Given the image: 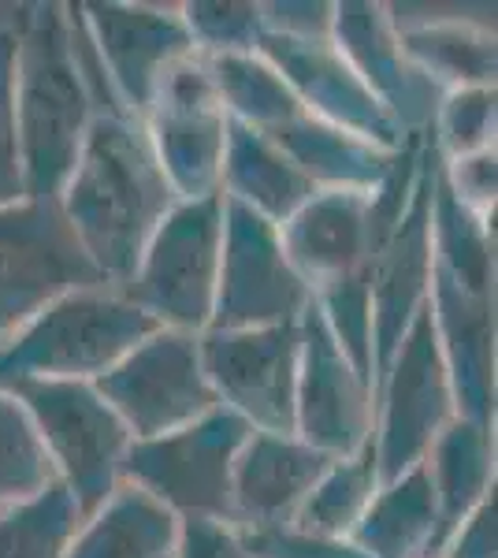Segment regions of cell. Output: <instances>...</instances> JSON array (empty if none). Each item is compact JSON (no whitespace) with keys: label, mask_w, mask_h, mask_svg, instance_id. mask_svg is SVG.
Returning a JSON list of instances; mask_svg holds the SVG:
<instances>
[{"label":"cell","mask_w":498,"mask_h":558,"mask_svg":"<svg viewBox=\"0 0 498 558\" xmlns=\"http://www.w3.org/2000/svg\"><path fill=\"white\" fill-rule=\"evenodd\" d=\"M432 138L442 160H458L479 149H495V86L442 94L432 120Z\"/></svg>","instance_id":"d4e9b609"},{"label":"cell","mask_w":498,"mask_h":558,"mask_svg":"<svg viewBox=\"0 0 498 558\" xmlns=\"http://www.w3.org/2000/svg\"><path fill=\"white\" fill-rule=\"evenodd\" d=\"M0 391L23 402L60 484L75 495L83 518H89L123 484L120 470L126 447L134 444L126 425L94 384L83 380H23Z\"/></svg>","instance_id":"5b68a950"},{"label":"cell","mask_w":498,"mask_h":558,"mask_svg":"<svg viewBox=\"0 0 498 558\" xmlns=\"http://www.w3.org/2000/svg\"><path fill=\"white\" fill-rule=\"evenodd\" d=\"M279 242L309 294L368 279L379 254L373 191H320L279 228Z\"/></svg>","instance_id":"9a60e30c"},{"label":"cell","mask_w":498,"mask_h":558,"mask_svg":"<svg viewBox=\"0 0 498 558\" xmlns=\"http://www.w3.org/2000/svg\"><path fill=\"white\" fill-rule=\"evenodd\" d=\"M376 417L373 462L379 488L421 465L439 432L458 417L454 387H450L428 302L413 317L376 387Z\"/></svg>","instance_id":"52a82bcc"},{"label":"cell","mask_w":498,"mask_h":558,"mask_svg":"<svg viewBox=\"0 0 498 558\" xmlns=\"http://www.w3.org/2000/svg\"><path fill=\"white\" fill-rule=\"evenodd\" d=\"M335 465L316 447L297 436H265L250 432L234 458L231 473V525L257 533V529H287L320 476Z\"/></svg>","instance_id":"2e32d148"},{"label":"cell","mask_w":498,"mask_h":558,"mask_svg":"<svg viewBox=\"0 0 498 558\" xmlns=\"http://www.w3.org/2000/svg\"><path fill=\"white\" fill-rule=\"evenodd\" d=\"M424 465H428L432 488H436V502H439V525H436L432 551H428L432 558L447 547V539L458 533L461 521L495 492L491 425H476V421L454 417L439 432V439L432 444Z\"/></svg>","instance_id":"e0dca14e"},{"label":"cell","mask_w":498,"mask_h":558,"mask_svg":"<svg viewBox=\"0 0 498 558\" xmlns=\"http://www.w3.org/2000/svg\"><path fill=\"white\" fill-rule=\"evenodd\" d=\"M242 544L253 558H368L365 551L350 544V539H324V536H309L297 533V529H257V533H246L239 529Z\"/></svg>","instance_id":"83f0119b"},{"label":"cell","mask_w":498,"mask_h":558,"mask_svg":"<svg viewBox=\"0 0 498 558\" xmlns=\"http://www.w3.org/2000/svg\"><path fill=\"white\" fill-rule=\"evenodd\" d=\"M379 488L376 481V462H373V444L361 454L342 458L335 462L328 473L320 476V484L305 495V502L297 507V514L291 521V529L324 539H350V533L357 529L365 507L373 502V495Z\"/></svg>","instance_id":"7402d4cb"},{"label":"cell","mask_w":498,"mask_h":558,"mask_svg":"<svg viewBox=\"0 0 498 558\" xmlns=\"http://www.w3.org/2000/svg\"><path fill=\"white\" fill-rule=\"evenodd\" d=\"M297 320L265 328H208L197 336L202 368L220 407L239 413L253 432L265 436H294L302 362Z\"/></svg>","instance_id":"9c48e42d"},{"label":"cell","mask_w":498,"mask_h":558,"mask_svg":"<svg viewBox=\"0 0 498 558\" xmlns=\"http://www.w3.org/2000/svg\"><path fill=\"white\" fill-rule=\"evenodd\" d=\"M250 432L239 413L216 407L171 436L134 439L126 447L120 481L146 492L179 521L208 518L231 525V473Z\"/></svg>","instance_id":"8992f818"},{"label":"cell","mask_w":498,"mask_h":558,"mask_svg":"<svg viewBox=\"0 0 498 558\" xmlns=\"http://www.w3.org/2000/svg\"><path fill=\"white\" fill-rule=\"evenodd\" d=\"M309 302V287L287 260L276 223L223 194L220 283H216V310L208 328L287 324L302 317Z\"/></svg>","instance_id":"7c38bea8"},{"label":"cell","mask_w":498,"mask_h":558,"mask_svg":"<svg viewBox=\"0 0 498 558\" xmlns=\"http://www.w3.org/2000/svg\"><path fill=\"white\" fill-rule=\"evenodd\" d=\"M86 287H105V279L83 254L57 197H26L0 209V343L45 305Z\"/></svg>","instance_id":"ba28073f"},{"label":"cell","mask_w":498,"mask_h":558,"mask_svg":"<svg viewBox=\"0 0 498 558\" xmlns=\"http://www.w3.org/2000/svg\"><path fill=\"white\" fill-rule=\"evenodd\" d=\"M183 23L190 41H194V52H202V57L253 52L260 31H265L260 4H186Z\"/></svg>","instance_id":"484cf974"},{"label":"cell","mask_w":498,"mask_h":558,"mask_svg":"<svg viewBox=\"0 0 498 558\" xmlns=\"http://www.w3.org/2000/svg\"><path fill=\"white\" fill-rule=\"evenodd\" d=\"M108 97L131 120H146L165 71L194 52L183 15L142 4H78Z\"/></svg>","instance_id":"5bb4252c"},{"label":"cell","mask_w":498,"mask_h":558,"mask_svg":"<svg viewBox=\"0 0 498 558\" xmlns=\"http://www.w3.org/2000/svg\"><path fill=\"white\" fill-rule=\"evenodd\" d=\"M60 476L20 399L0 391V510L34 499Z\"/></svg>","instance_id":"cb8c5ba5"},{"label":"cell","mask_w":498,"mask_h":558,"mask_svg":"<svg viewBox=\"0 0 498 558\" xmlns=\"http://www.w3.org/2000/svg\"><path fill=\"white\" fill-rule=\"evenodd\" d=\"M157 331L160 324L116 287L71 291L0 343V387L23 380L94 384Z\"/></svg>","instance_id":"3957f363"},{"label":"cell","mask_w":498,"mask_h":558,"mask_svg":"<svg viewBox=\"0 0 498 558\" xmlns=\"http://www.w3.org/2000/svg\"><path fill=\"white\" fill-rule=\"evenodd\" d=\"M94 391L112 407L131 439H160L194 425L220 407L202 368V347L190 331L160 328L120 365L94 380Z\"/></svg>","instance_id":"30bf717a"},{"label":"cell","mask_w":498,"mask_h":558,"mask_svg":"<svg viewBox=\"0 0 498 558\" xmlns=\"http://www.w3.org/2000/svg\"><path fill=\"white\" fill-rule=\"evenodd\" d=\"M142 123L179 202L220 194L231 116L216 89L208 57L186 52L175 60L160 78Z\"/></svg>","instance_id":"8fae6325"},{"label":"cell","mask_w":498,"mask_h":558,"mask_svg":"<svg viewBox=\"0 0 498 558\" xmlns=\"http://www.w3.org/2000/svg\"><path fill=\"white\" fill-rule=\"evenodd\" d=\"M223 191L179 202L153 235L131 283L120 287L126 302L149 313L160 328L202 336L212 324L220 283Z\"/></svg>","instance_id":"277c9868"},{"label":"cell","mask_w":498,"mask_h":558,"mask_svg":"<svg viewBox=\"0 0 498 558\" xmlns=\"http://www.w3.org/2000/svg\"><path fill=\"white\" fill-rule=\"evenodd\" d=\"M436 525V488H432L428 465L421 462L410 473L398 476V481L376 488L357 529L350 533V544L368 558H428Z\"/></svg>","instance_id":"d6986e66"},{"label":"cell","mask_w":498,"mask_h":558,"mask_svg":"<svg viewBox=\"0 0 498 558\" xmlns=\"http://www.w3.org/2000/svg\"><path fill=\"white\" fill-rule=\"evenodd\" d=\"M398 49L436 89L495 86V34L473 23H424L398 31Z\"/></svg>","instance_id":"44dd1931"},{"label":"cell","mask_w":498,"mask_h":558,"mask_svg":"<svg viewBox=\"0 0 498 558\" xmlns=\"http://www.w3.org/2000/svg\"><path fill=\"white\" fill-rule=\"evenodd\" d=\"M442 183L465 209L476 216H491L495 209V149H479L458 160H442Z\"/></svg>","instance_id":"f1b7e54d"},{"label":"cell","mask_w":498,"mask_h":558,"mask_svg":"<svg viewBox=\"0 0 498 558\" xmlns=\"http://www.w3.org/2000/svg\"><path fill=\"white\" fill-rule=\"evenodd\" d=\"M297 324H302V362H297L294 436L342 462L373 444V387L335 343L316 302L305 305Z\"/></svg>","instance_id":"4fadbf2b"},{"label":"cell","mask_w":498,"mask_h":558,"mask_svg":"<svg viewBox=\"0 0 498 558\" xmlns=\"http://www.w3.org/2000/svg\"><path fill=\"white\" fill-rule=\"evenodd\" d=\"M83 510L63 484L0 510V558H63L83 529Z\"/></svg>","instance_id":"603a6c76"},{"label":"cell","mask_w":498,"mask_h":558,"mask_svg":"<svg viewBox=\"0 0 498 558\" xmlns=\"http://www.w3.org/2000/svg\"><path fill=\"white\" fill-rule=\"evenodd\" d=\"M171 558H253V555L242 544L239 529L228 525V521L183 518L179 521Z\"/></svg>","instance_id":"f546056e"},{"label":"cell","mask_w":498,"mask_h":558,"mask_svg":"<svg viewBox=\"0 0 498 558\" xmlns=\"http://www.w3.org/2000/svg\"><path fill=\"white\" fill-rule=\"evenodd\" d=\"M179 518L138 492L120 484L71 539L63 558H171Z\"/></svg>","instance_id":"ffe728a7"},{"label":"cell","mask_w":498,"mask_h":558,"mask_svg":"<svg viewBox=\"0 0 498 558\" xmlns=\"http://www.w3.org/2000/svg\"><path fill=\"white\" fill-rule=\"evenodd\" d=\"M57 202L105 287L120 291L138 272L179 197L153 153L146 123L123 112H97Z\"/></svg>","instance_id":"6da1fadb"},{"label":"cell","mask_w":498,"mask_h":558,"mask_svg":"<svg viewBox=\"0 0 498 558\" xmlns=\"http://www.w3.org/2000/svg\"><path fill=\"white\" fill-rule=\"evenodd\" d=\"M15 131L26 197H60L75 172L86 131L97 116L94 89L75 52L63 4H31L15 15Z\"/></svg>","instance_id":"7a4b0ae2"},{"label":"cell","mask_w":498,"mask_h":558,"mask_svg":"<svg viewBox=\"0 0 498 558\" xmlns=\"http://www.w3.org/2000/svg\"><path fill=\"white\" fill-rule=\"evenodd\" d=\"M220 191L234 202L250 205L268 223L283 228L291 216L320 194L313 179H305L276 142L246 123H228V149H223V179Z\"/></svg>","instance_id":"ac0fdd59"},{"label":"cell","mask_w":498,"mask_h":558,"mask_svg":"<svg viewBox=\"0 0 498 558\" xmlns=\"http://www.w3.org/2000/svg\"><path fill=\"white\" fill-rule=\"evenodd\" d=\"M26 202L20 131H15V31H0V209Z\"/></svg>","instance_id":"4316f807"},{"label":"cell","mask_w":498,"mask_h":558,"mask_svg":"<svg viewBox=\"0 0 498 558\" xmlns=\"http://www.w3.org/2000/svg\"><path fill=\"white\" fill-rule=\"evenodd\" d=\"M495 492L458 525V533L447 539L442 558H495Z\"/></svg>","instance_id":"4dcf8cb0"}]
</instances>
